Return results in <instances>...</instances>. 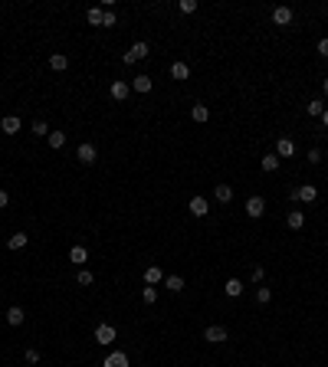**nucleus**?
Returning a JSON list of instances; mask_svg holds the SVG:
<instances>
[{"label":"nucleus","mask_w":328,"mask_h":367,"mask_svg":"<svg viewBox=\"0 0 328 367\" xmlns=\"http://www.w3.org/2000/svg\"><path fill=\"white\" fill-rule=\"evenodd\" d=\"M102 16H105V10H102V7H89L86 20H89V23H92V26H102Z\"/></svg>","instance_id":"bb28decb"},{"label":"nucleus","mask_w":328,"mask_h":367,"mask_svg":"<svg viewBox=\"0 0 328 367\" xmlns=\"http://www.w3.org/2000/svg\"><path fill=\"white\" fill-rule=\"evenodd\" d=\"M115 338H118L115 325H99V328H95V344H105V348H109Z\"/></svg>","instance_id":"7ed1b4c3"},{"label":"nucleus","mask_w":328,"mask_h":367,"mask_svg":"<svg viewBox=\"0 0 328 367\" xmlns=\"http://www.w3.org/2000/svg\"><path fill=\"white\" fill-rule=\"evenodd\" d=\"M0 131L16 134V131H20V118H16V115H3V118H0Z\"/></svg>","instance_id":"f8f14e48"},{"label":"nucleus","mask_w":328,"mask_h":367,"mask_svg":"<svg viewBox=\"0 0 328 367\" xmlns=\"http://www.w3.org/2000/svg\"><path fill=\"white\" fill-rule=\"evenodd\" d=\"M322 125H325V128H328V109H325V112H322Z\"/></svg>","instance_id":"ea45409f"},{"label":"nucleus","mask_w":328,"mask_h":367,"mask_svg":"<svg viewBox=\"0 0 328 367\" xmlns=\"http://www.w3.org/2000/svg\"><path fill=\"white\" fill-rule=\"evenodd\" d=\"M33 134H46V138H49V125L43 122V118H39V122H33Z\"/></svg>","instance_id":"2f4dec72"},{"label":"nucleus","mask_w":328,"mask_h":367,"mask_svg":"<svg viewBox=\"0 0 328 367\" xmlns=\"http://www.w3.org/2000/svg\"><path fill=\"white\" fill-rule=\"evenodd\" d=\"M23 318H26V312L20 308V305H10V308H7V325L16 328V325H23Z\"/></svg>","instance_id":"ddd939ff"},{"label":"nucleus","mask_w":328,"mask_h":367,"mask_svg":"<svg viewBox=\"0 0 328 367\" xmlns=\"http://www.w3.org/2000/svg\"><path fill=\"white\" fill-rule=\"evenodd\" d=\"M269 298H273V289H269V285L256 289V302H259V305H269Z\"/></svg>","instance_id":"c756f323"},{"label":"nucleus","mask_w":328,"mask_h":367,"mask_svg":"<svg viewBox=\"0 0 328 367\" xmlns=\"http://www.w3.org/2000/svg\"><path fill=\"white\" fill-rule=\"evenodd\" d=\"M322 92H325V95H328V79H322Z\"/></svg>","instance_id":"a19ab883"},{"label":"nucleus","mask_w":328,"mask_h":367,"mask_svg":"<svg viewBox=\"0 0 328 367\" xmlns=\"http://www.w3.org/2000/svg\"><path fill=\"white\" fill-rule=\"evenodd\" d=\"M223 292H227L230 298H240V295H243V282H240V279H230L227 285H223Z\"/></svg>","instance_id":"393cba45"},{"label":"nucleus","mask_w":328,"mask_h":367,"mask_svg":"<svg viewBox=\"0 0 328 367\" xmlns=\"http://www.w3.org/2000/svg\"><path fill=\"white\" fill-rule=\"evenodd\" d=\"M49 69H56V72H66V69H69V56H63V53H53V56H49Z\"/></svg>","instance_id":"4468645a"},{"label":"nucleus","mask_w":328,"mask_h":367,"mask_svg":"<svg viewBox=\"0 0 328 367\" xmlns=\"http://www.w3.org/2000/svg\"><path fill=\"white\" fill-rule=\"evenodd\" d=\"M190 118H194L197 125H203V122H207V118H210V109H207V105H200V102H197V105H190Z\"/></svg>","instance_id":"2eb2a0df"},{"label":"nucleus","mask_w":328,"mask_h":367,"mask_svg":"<svg viewBox=\"0 0 328 367\" xmlns=\"http://www.w3.org/2000/svg\"><path fill=\"white\" fill-rule=\"evenodd\" d=\"M213 194H217V203H230V200H233V187H230V184H217Z\"/></svg>","instance_id":"f3484780"},{"label":"nucleus","mask_w":328,"mask_h":367,"mask_svg":"<svg viewBox=\"0 0 328 367\" xmlns=\"http://www.w3.org/2000/svg\"><path fill=\"white\" fill-rule=\"evenodd\" d=\"M177 7H180V13H194V10H197V0H180Z\"/></svg>","instance_id":"473e14b6"},{"label":"nucleus","mask_w":328,"mask_h":367,"mask_svg":"<svg viewBox=\"0 0 328 367\" xmlns=\"http://www.w3.org/2000/svg\"><path fill=\"white\" fill-rule=\"evenodd\" d=\"M171 79H177V82L190 79V66H187V63H174V66H171Z\"/></svg>","instance_id":"a211bd4d"},{"label":"nucleus","mask_w":328,"mask_h":367,"mask_svg":"<svg viewBox=\"0 0 328 367\" xmlns=\"http://www.w3.org/2000/svg\"><path fill=\"white\" fill-rule=\"evenodd\" d=\"M259 167H263L266 174H273V171H279V154H266L263 161H259Z\"/></svg>","instance_id":"412c9836"},{"label":"nucleus","mask_w":328,"mask_h":367,"mask_svg":"<svg viewBox=\"0 0 328 367\" xmlns=\"http://www.w3.org/2000/svg\"><path fill=\"white\" fill-rule=\"evenodd\" d=\"M102 26H115V10H105V16H102Z\"/></svg>","instance_id":"f704fd0d"},{"label":"nucleus","mask_w":328,"mask_h":367,"mask_svg":"<svg viewBox=\"0 0 328 367\" xmlns=\"http://www.w3.org/2000/svg\"><path fill=\"white\" fill-rule=\"evenodd\" d=\"M49 148H53V151H59V148H63V144H66V131H49Z\"/></svg>","instance_id":"a878e982"},{"label":"nucleus","mask_w":328,"mask_h":367,"mask_svg":"<svg viewBox=\"0 0 328 367\" xmlns=\"http://www.w3.org/2000/svg\"><path fill=\"white\" fill-rule=\"evenodd\" d=\"M273 23L276 26H289L292 23V10L289 7H276L273 10Z\"/></svg>","instance_id":"9b49d317"},{"label":"nucleus","mask_w":328,"mask_h":367,"mask_svg":"<svg viewBox=\"0 0 328 367\" xmlns=\"http://www.w3.org/2000/svg\"><path fill=\"white\" fill-rule=\"evenodd\" d=\"M69 259L76 262V266H86V259H89L86 246H72V249H69Z\"/></svg>","instance_id":"5701e85b"},{"label":"nucleus","mask_w":328,"mask_h":367,"mask_svg":"<svg viewBox=\"0 0 328 367\" xmlns=\"http://www.w3.org/2000/svg\"><path fill=\"white\" fill-rule=\"evenodd\" d=\"M263 213H266V200H263V197H250V200H246V217L259 220Z\"/></svg>","instance_id":"423d86ee"},{"label":"nucleus","mask_w":328,"mask_h":367,"mask_svg":"<svg viewBox=\"0 0 328 367\" xmlns=\"http://www.w3.org/2000/svg\"><path fill=\"white\" fill-rule=\"evenodd\" d=\"M128 95H132V86L122 82V79H112V99H115V102H125Z\"/></svg>","instance_id":"0eeeda50"},{"label":"nucleus","mask_w":328,"mask_h":367,"mask_svg":"<svg viewBox=\"0 0 328 367\" xmlns=\"http://www.w3.org/2000/svg\"><path fill=\"white\" fill-rule=\"evenodd\" d=\"M141 298H145L148 305H155L158 302V289H155V285H145V289H141Z\"/></svg>","instance_id":"c85d7f7f"},{"label":"nucleus","mask_w":328,"mask_h":367,"mask_svg":"<svg viewBox=\"0 0 328 367\" xmlns=\"http://www.w3.org/2000/svg\"><path fill=\"white\" fill-rule=\"evenodd\" d=\"M26 364H39V351H36V348H26Z\"/></svg>","instance_id":"72a5a7b5"},{"label":"nucleus","mask_w":328,"mask_h":367,"mask_svg":"<svg viewBox=\"0 0 328 367\" xmlns=\"http://www.w3.org/2000/svg\"><path fill=\"white\" fill-rule=\"evenodd\" d=\"M161 279H164L161 266H148V269H145V282H148V285H158Z\"/></svg>","instance_id":"4be33fe9"},{"label":"nucleus","mask_w":328,"mask_h":367,"mask_svg":"<svg viewBox=\"0 0 328 367\" xmlns=\"http://www.w3.org/2000/svg\"><path fill=\"white\" fill-rule=\"evenodd\" d=\"M26 240H30V236H26V233H13V236H10V240H7V249H23V246H26Z\"/></svg>","instance_id":"b1692460"},{"label":"nucleus","mask_w":328,"mask_h":367,"mask_svg":"<svg viewBox=\"0 0 328 367\" xmlns=\"http://www.w3.org/2000/svg\"><path fill=\"white\" fill-rule=\"evenodd\" d=\"M305 112L309 115H315V118H322V112H325V105H322V99H312L309 105H305Z\"/></svg>","instance_id":"cd10ccee"},{"label":"nucleus","mask_w":328,"mask_h":367,"mask_svg":"<svg viewBox=\"0 0 328 367\" xmlns=\"http://www.w3.org/2000/svg\"><path fill=\"white\" fill-rule=\"evenodd\" d=\"M292 197H296L299 203H312L315 197H319V190H315L312 184H302V187H292Z\"/></svg>","instance_id":"39448f33"},{"label":"nucleus","mask_w":328,"mask_h":367,"mask_svg":"<svg viewBox=\"0 0 328 367\" xmlns=\"http://www.w3.org/2000/svg\"><path fill=\"white\" fill-rule=\"evenodd\" d=\"M263 275H266V272H263V266H253V272H250V279H253V282H263Z\"/></svg>","instance_id":"4c0bfd02"},{"label":"nucleus","mask_w":328,"mask_h":367,"mask_svg":"<svg viewBox=\"0 0 328 367\" xmlns=\"http://www.w3.org/2000/svg\"><path fill=\"white\" fill-rule=\"evenodd\" d=\"M148 56H151L148 43H141V39H138V43H135V46L122 56V63H125V66H135V63H141V59H148Z\"/></svg>","instance_id":"f257e3e1"},{"label":"nucleus","mask_w":328,"mask_h":367,"mask_svg":"<svg viewBox=\"0 0 328 367\" xmlns=\"http://www.w3.org/2000/svg\"><path fill=\"white\" fill-rule=\"evenodd\" d=\"M7 203H10V194H7V190H0V207H7Z\"/></svg>","instance_id":"58836bf2"},{"label":"nucleus","mask_w":328,"mask_h":367,"mask_svg":"<svg viewBox=\"0 0 328 367\" xmlns=\"http://www.w3.org/2000/svg\"><path fill=\"white\" fill-rule=\"evenodd\" d=\"M102 367H128V354L125 351H112L109 358L102 361Z\"/></svg>","instance_id":"1a4fd4ad"},{"label":"nucleus","mask_w":328,"mask_h":367,"mask_svg":"<svg viewBox=\"0 0 328 367\" xmlns=\"http://www.w3.org/2000/svg\"><path fill=\"white\" fill-rule=\"evenodd\" d=\"M276 154H279V157H292V154H296V141H292V138H279V141H276Z\"/></svg>","instance_id":"9d476101"},{"label":"nucleus","mask_w":328,"mask_h":367,"mask_svg":"<svg viewBox=\"0 0 328 367\" xmlns=\"http://www.w3.org/2000/svg\"><path fill=\"white\" fill-rule=\"evenodd\" d=\"M76 279H79V285H92V282H95V275L89 272V269H79V275H76Z\"/></svg>","instance_id":"7c9ffc66"},{"label":"nucleus","mask_w":328,"mask_h":367,"mask_svg":"<svg viewBox=\"0 0 328 367\" xmlns=\"http://www.w3.org/2000/svg\"><path fill=\"white\" fill-rule=\"evenodd\" d=\"M132 92H138V95L151 92V76H138V79H132Z\"/></svg>","instance_id":"dca6fc26"},{"label":"nucleus","mask_w":328,"mask_h":367,"mask_svg":"<svg viewBox=\"0 0 328 367\" xmlns=\"http://www.w3.org/2000/svg\"><path fill=\"white\" fill-rule=\"evenodd\" d=\"M309 164H322V151H319V148L309 151Z\"/></svg>","instance_id":"c9c22d12"},{"label":"nucleus","mask_w":328,"mask_h":367,"mask_svg":"<svg viewBox=\"0 0 328 367\" xmlns=\"http://www.w3.org/2000/svg\"><path fill=\"white\" fill-rule=\"evenodd\" d=\"M210 213V203L203 197H190V217H207Z\"/></svg>","instance_id":"6e6552de"},{"label":"nucleus","mask_w":328,"mask_h":367,"mask_svg":"<svg viewBox=\"0 0 328 367\" xmlns=\"http://www.w3.org/2000/svg\"><path fill=\"white\" fill-rule=\"evenodd\" d=\"M164 289L177 295V292H184V279H180V275H167V279H164Z\"/></svg>","instance_id":"aec40b11"},{"label":"nucleus","mask_w":328,"mask_h":367,"mask_svg":"<svg viewBox=\"0 0 328 367\" xmlns=\"http://www.w3.org/2000/svg\"><path fill=\"white\" fill-rule=\"evenodd\" d=\"M76 157H79V164H95V161H99V151H95V144H89V141H82V144H79L76 148Z\"/></svg>","instance_id":"f03ea898"},{"label":"nucleus","mask_w":328,"mask_h":367,"mask_svg":"<svg viewBox=\"0 0 328 367\" xmlns=\"http://www.w3.org/2000/svg\"><path fill=\"white\" fill-rule=\"evenodd\" d=\"M286 223H289V230H302V227H305V213H302V210H289Z\"/></svg>","instance_id":"6ab92c4d"},{"label":"nucleus","mask_w":328,"mask_h":367,"mask_svg":"<svg viewBox=\"0 0 328 367\" xmlns=\"http://www.w3.org/2000/svg\"><path fill=\"white\" fill-rule=\"evenodd\" d=\"M227 328H223V325H210V328L203 331V341H210V344H223L227 341Z\"/></svg>","instance_id":"20e7f679"},{"label":"nucleus","mask_w":328,"mask_h":367,"mask_svg":"<svg viewBox=\"0 0 328 367\" xmlns=\"http://www.w3.org/2000/svg\"><path fill=\"white\" fill-rule=\"evenodd\" d=\"M319 53H322V59H328V36L319 39Z\"/></svg>","instance_id":"e433bc0d"}]
</instances>
